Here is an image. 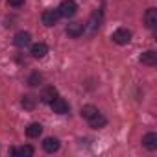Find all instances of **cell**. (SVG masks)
<instances>
[{
  "label": "cell",
  "instance_id": "obj_1",
  "mask_svg": "<svg viewBox=\"0 0 157 157\" xmlns=\"http://www.w3.org/2000/svg\"><path fill=\"white\" fill-rule=\"evenodd\" d=\"M57 11H59L61 17L70 19V17H74L78 13V4L74 2V0H63V2L59 4V8H57Z\"/></svg>",
  "mask_w": 157,
  "mask_h": 157
},
{
  "label": "cell",
  "instance_id": "obj_2",
  "mask_svg": "<svg viewBox=\"0 0 157 157\" xmlns=\"http://www.w3.org/2000/svg\"><path fill=\"white\" fill-rule=\"evenodd\" d=\"M50 107H52V111L56 113V115H67L68 111H70V105H68V102L65 100V98H61V96H56L50 104H48Z\"/></svg>",
  "mask_w": 157,
  "mask_h": 157
},
{
  "label": "cell",
  "instance_id": "obj_3",
  "mask_svg": "<svg viewBox=\"0 0 157 157\" xmlns=\"http://www.w3.org/2000/svg\"><path fill=\"white\" fill-rule=\"evenodd\" d=\"M111 39H113V43H117V44L124 46V44H128V43L131 41V32H129L128 28H118V30H115V32H113Z\"/></svg>",
  "mask_w": 157,
  "mask_h": 157
},
{
  "label": "cell",
  "instance_id": "obj_4",
  "mask_svg": "<svg viewBox=\"0 0 157 157\" xmlns=\"http://www.w3.org/2000/svg\"><path fill=\"white\" fill-rule=\"evenodd\" d=\"M100 24H102V10H94L91 19H89V22L85 24V30H89V33H96Z\"/></svg>",
  "mask_w": 157,
  "mask_h": 157
},
{
  "label": "cell",
  "instance_id": "obj_5",
  "mask_svg": "<svg viewBox=\"0 0 157 157\" xmlns=\"http://www.w3.org/2000/svg\"><path fill=\"white\" fill-rule=\"evenodd\" d=\"M59 17H61V15H59V11H57V10H46V11H43L41 21H43V24H44V26L52 28V26H56V24H57Z\"/></svg>",
  "mask_w": 157,
  "mask_h": 157
},
{
  "label": "cell",
  "instance_id": "obj_6",
  "mask_svg": "<svg viewBox=\"0 0 157 157\" xmlns=\"http://www.w3.org/2000/svg\"><path fill=\"white\" fill-rule=\"evenodd\" d=\"M30 43H32V35H30V32H17L15 33V37H13V44L17 46V48H26V46H30Z\"/></svg>",
  "mask_w": 157,
  "mask_h": 157
},
{
  "label": "cell",
  "instance_id": "obj_7",
  "mask_svg": "<svg viewBox=\"0 0 157 157\" xmlns=\"http://www.w3.org/2000/svg\"><path fill=\"white\" fill-rule=\"evenodd\" d=\"M85 33V24L83 22H70L67 26V35L72 37V39H78V37H82Z\"/></svg>",
  "mask_w": 157,
  "mask_h": 157
},
{
  "label": "cell",
  "instance_id": "obj_8",
  "mask_svg": "<svg viewBox=\"0 0 157 157\" xmlns=\"http://www.w3.org/2000/svg\"><path fill=\"white\" fill-rule=\"evenodd\" d=\"M30 54H32V57H35V59H43V57H46V54H48V44H46V43H35V44H32Z\"/></svg>",
  "mask_w": 157,
  "mask_h": 157
},
{
  "label": "cell",
  "instance_id": "obj_9",
  "mask_svg": "<svg viewBox=\"0 0 157 157\" xmlns=\"http://www.w3.org/2000/svg\"><path fill=\"white\" fill-rule=\"evenodd\" d=\"M139 61H140L142 65H146V67H155V65H157V52H155V50H146V52L140 54Z\"/></svg>",
  "mask_w": 157,
  "mask_h": 157
},
{
  "label": "cell",
  "instance_id": "obj_10",
  "mask_svg": "<svg viewBox=\"0 0 157 157\" xmlns=\"http://www.w3.org/2000/svg\"><path fill=\"white\" fill-rule=\"evenodd\" d=\"M87 122H89V126H91L93 129H102V128H105V126H107V118H105L100 111H98L96 115H93Z\"/></svg>",
  "mask_w": 157,
  "mask_h": 157
},
{
  "label": "cell",
  "instance_id": "obj_11",
  "mask_svg": "<svg viewBox=\"0 0 157 157\" xmlns=\"http://www.w3.org/2000/svg\"><path fill=\"white\" fill-rule=\"evenodd\" d=\"M144 24H146V28L155 30V26H157V10L155 8L146 10V13H144Z\"/></svg>",
  "mask_w": 157,
  "mask_h": 157
},
{
  "label": "cell",
  "instance_id": "obj_12",
  "mask_svg": "<svg viewBox=\"0 0 157 157\" xmlns=\"http://www.w3.org/2000/svg\"><path fill=\"white\" fill-rule=\"evenodd\" d=\"M142 146H144L146 150H150V151L157 150V133H153V131L146 133V135L142 137Z\"/></svg>",
  "mask_w": 157,
  "mask_h": 157
},
{
  "label": "cell",
  "instance_id": "obj_13",
  "mask_svg": "<svg viewBox=\"0 0 157 157\" xmlns=\"http://www.w3.org/2000/svg\"><path fill=\"white\" fill-rule=\"evenodd\" d=\"M10 151H11V155H15V157H32V155L35 153L33 146H30V144H24V146H21V148H11Z\"/></svg>",
  "mask_w": 157,
  "mask_h": 157
},
{
  "label": "cell",
  "instance_id": "obj_14",
  "mask_svg": "<svg viewBox=\"0 0 157 157\" xmlns=\"http://www.w3.org/2000/svg\"><path fill=\"white\" fill-rule=\"evenodd\" d=\"M59 140L56 139V137H48V139H44L43 140V150L46 151V153H56L57 150H59Z\"/></svg>",
  "mask_w": 157,
  "mask_h": 157
},
{
  "label": "cell",
  "instance_id": "obj_15",
  "mask_svg": "<svg viewBox=\"0 0 157 157\" xmlns=\"http://www.w3.org/2000/svg\"><path fill=\"white\" fill-rule=\"evenodd\" d=\"M41 133H43V126H41L39 122H33V124H30V126L26 128V135H28L30 139H37Z\"/></svg>",
  "mask_w": 157,
  "mask_h": 157
},
{
  "label": "cell",
  "instance_id": "obj_16",
  "mask_svg": "<svg viewBox=\"0 0 157 157\" xmlns=\"http://www.w3.org/2000/svg\"><path fill=\"white\" fill-rule=\"evenodd\" d=\"M56 96H57V89H56V87H46V89L43 91V94H41V102L50 104Z\"/></svg>",
  "mask_w": 157,
  "mask_h": 157
},
{
  "label": "cell",
  "instance_id": "obj_17",
  "mask_svg": "<svg viewBox=\"0 0 157 157\" xmlns=\"http://www.w3.org/2000/svg\"><path fill=\"white\" fill-rule=\"evenodd\" d=\"M96 113H98V109H96L94 105L89 104V105H83V107H82V113H80V115H82V118L89 120V118H91L93 115H96Z\"/></svg>",
  "mask_w": 157,
  "mask_h": 157
},
{
  "label": "cell",
  "instance_id": "obj_18",
  "mask_svg": "<svg viewBox=\"0 0 157 157\" xmlns=\"http://www.w3.org/2000/svg\"><path fill=\"white\" fill-rule=\"evenodd\" d=\"M21 104H22V107H24V109L32 111V109H33V107L37 105V98H33V96H22Z\"/></svg>",
  "mask_w": 157,
  "mask_h": 157
},
{
  "label": "cell",
  "instance_id": "obj_19",
  "mask_svg": "<svg viewBox=\"0 0 157 157\" xmlns=\"http://www.w3.org/2000/svg\"><path fill=\"white\" fill-rule=\"evenodd\" d=\"M41 82H43V74L41 72H32L30 78H28V85L30 87H37Z\"/></svg>",
  "mask_w": 157,
  "mask_h": 157
},
{
  "label": "cell",
  "instance_id": "obj_20",
  "mask_svg": "<svg viewBox=\"0 0 157 157\" xmlns=\"http://www.w3.org/2000/svg\"><path fill=\"white\" fill-rule=\"evenodd\" d=\"M8 4L13 6V8H21V6L24 4V0H8Z\"/></svg>",
  "mask_w": 157,
  "mask_h": 157
}]
</instances>
